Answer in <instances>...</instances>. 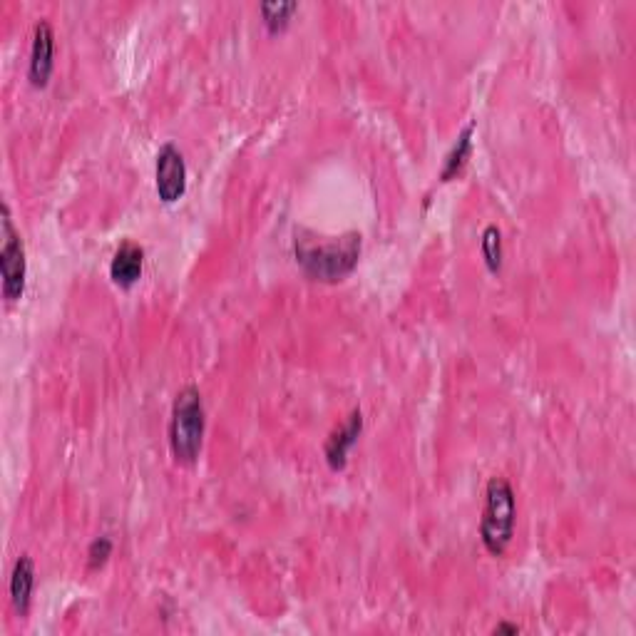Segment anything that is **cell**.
I'll list each match as a JSON object with an SVG mask.
<instances>
[{
    "label": "cell",
    "instance_id": "obj_1",
    "mask_svg": "<svg viewBox=\"0 0 636 636\" xmlns=\"http://www.w3.org/2000/svg\"><path fill=\"white\" fill-rule=\"evenodd\" d=\"M361 256V234L348 232L343 237H318V234H296V261L316 281L336 284L346 279Z\"/></svg>",
    "mask_w": 636,
    "mask_h": 636
},
{
    "label": "cell",
    "instance_id": "obj_2",
    "mask_svg": "<svg viewBox=\"0 0 636 636\" xmlns=\"http://www.w3.org/2000/svg\"><path fill=\"white\" fill-rule=\"evenodd\" d=\"M515 520H517V502L515 490L507 482V477L495 475L487 482L485 490V510L480 520V537L482 545L490 555H505L507 547L512 545L515 537Z\"/></svg>",
    "mask_w": 636,
    "mask_h": 636
},
{
    "label": "cell",
    "instance_id": "obj_3",
    "mask_svg": "<svg viewBox=\"0 0 636 636\" xmlns=\"http://www.w3.org/2000/svg\"><path fill=\"white\" fill-rule=\"evenodd\" d=\"M204 403L194 386L182 388L174 398L169 420V448L179 465H192L199 458L204 440Z\"/></svg>",
    "mask_w": 636,
    "mask_h": 636
},
{
    "label": "cell",
    "instance_id": "obj_4",
    "mask_svg": "<svg viewBox=\"0 0 636 636\" xmlns=\"http://www.w3.org/2000/svg\"><path fill=\"white\" fill-rule=\"evenodd\" d=\"M0 274H3V296L18 301L25 291V246L15 232L8 204H3V249H0Z\"/></svg>",
    "mask_w": 636,
    "mask_h": 636
},
{
    "label": "cell",
    "instance_id": "obj_5",
    "mask_svg": "<svg viewBox=\"0 0 636 636\" xmlns=\"http://www.w3.org/2000/svg\"><path fill=\"white\" fill-rule=\"evenodd\" d=\"M187 189V164L182 152L167 142L157 155V194L164 204H174Z\"/></svg>",
    "mask_w": 636,
    "mask_h": 636
},
{
    "label": "cell",
    "instance_id": "obj_6",
    "mask_svg": "<svg viewBox=\"0 0 636 636\" xmlns=\"http://www.w3.org/2000/svg\"><path fill=\"white\" fill-rule=\"evenodd\" d=\"M53 58H55V33L53 25L48 20H40L35 25L33 35V50H30V68L28 78L35 87H45L53 73Z\"/></svg>",
    "mask_w": 636,
    "mask_h": 636
},
{
    "label": "cell",
    "instance_id": "obj_7",
    "mask_svg": "<svg viewBox=\"0 0 636 636\" xmlns=\"http://www.w3.org/2000/svg\"><path fill=\"white\" fill-rule=\"evenodd\" d=\"M363 430V413L361 410H353L348 415L346 423L338 430H333L331 438L326 440V463L331 465V470H343L348 460V450L356 445L358 435Z\"/></svg>",
    "mask_w": 636,
    "mask_h": 636
},
{
    "label": "cell",
    "instance_id": "obj_8",
    "mask_svg": "<svg viewBox=\"0 0 636 636\" xmlns=\"http://www.w3.org/2000/svg\"><path fill=\"white\" fill-rule=\"evenodd\" d=\"M142 264H145V251L135 241H122L120 249L115 251L110 264V276L117 286L130 289L142 276Z\"/></svg>",
    "mask_w": 636,
    "mask_h": 636
},
{
    "label": "cell",
    "instance_id": "obj_9",
    "mask_svg": "<svg viewBox=\"0 0 636 636\" xmlns=\"http://www.w3.org/2000/svg\"><path fill=\"white\" fill-rule=\"evenodd\" d=\"M35 587V564L28 555H23L15 562L13 574H10V602H13L15 612L25 617L30 609V597H33Z\"/></svg>",
    "mask_w": 636,
    "mask_h": 636
},
{
    "label": "cell",
    "instance_id": "obj_10",
    "mask_svg": "<svg viewBox=\"0 0 636 636\" xmlns=\"http://www.w3.org/2000/svg\"><path fill=\"white\" fill-rule=\"evenodd\" d=\"M473 132H475L473 122H470V125L465 127L463 132H460L458 142H455V147L450 150V155L445 157L443 172H440V179H443V182H450V179L458 177V174L463 172L465 164H468L470 152H473Z\"/></svg>",
    "mask_w": 636,
    "mask_h": 636
},
{
    "label": "cell",
    "instance_id": "obj_11",
    "mask_svg": "<svg viewBox=\"0 0 636 636\" xmlns=\"http://www.w3.org/2000/svg\"><path fill=\"white\" fill-rule=\"evenodd\" d=\"M296 10H299V3H294V0H269V3H261V15H264V23L271 33L286 28L289 18Z\"/></svg>",
    "mask_w": 636,
    "mask_h": 636
},
{
    "label": "cell",
    "instance_id": "obj_12",
    "mask_svg": "<svg viewBox=\"0 0 636 636\" xmlns=\"http://www.w3.org/2000/svg\"><path fill=\"white\" fill-rule=\"evenodd\" d=\"M482 256H485V264L490 271H500L502 266V234L497 227H487L482 232Z\"/></svg>",
    "mask_w": 636,
    "mask_h": 636
},
{
    "label": "cell",
    "instance_id": "obj_13",
    "mask_svg": "<svg viewBox=\"0 0 636 636\" xmlns=\"http://www.w3.org/2000/svg\"><path fill=\"white\" fill-rule=\"evenodd\" d=\"M112 555V540L110 537H97L95 542L90 545V550H87V567L90 569H100L102 564L107 562Z\"/></svg>",
    "mask_w": 636,
    "mask_h": 636
},
{
    "label": "cell",
    "instance_id": "obj_14",
    "mask_svg": "<svg viewBox=\"0 0 636 636\" xmlns=\"http://www.w3.org/2000/svg\"><path fill=\"white\" fill-rule=\"evenodd\" d=\"M495 634H520V627L517 624H497Z\"/></svg>",
    "mask_w": 636,
    "mask_h": 636
}]
</instances>
